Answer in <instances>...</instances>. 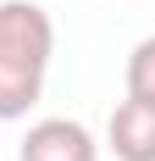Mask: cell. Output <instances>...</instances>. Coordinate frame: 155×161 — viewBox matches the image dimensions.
<instances>
[{
	"instance_id": "6da1fadb",
	"label": "cell",
	"mask_w": 155,
	"mask_h": 161,
	"mask_svg": "<svg viewBox=\"0 0 155 161\" xmlns=\"http://www.w3.org/2000/svg\"><path fill=\"white\" fill-rule=\"evenodd\" d=\"M56 56V22L39 0H0V122L28 117L45 95V72Z\"/></svg>"
},
{
	"instance_id": "7a4b0ae2",
	"label": "cell",
	"mask_w": 155,
	"mask_h": 161,
	"mask_svg": "<svg viewBox=\"0 0 155 161\" xmlns=\"http://www.w3.org/2000/svg\"><path fill=\"white\" fill-rule=\"evenodd\" d=\"M17 161H100V145H94V133L72 117H45V122H33Z\"/></svg>"
},
{
	"instance_id": "3957f363",
	"label": "cell",
	"mask_w": 155,
	"mask_h": 161,
	"mask_svg": "<svg viewBox=\"0 0 155 161\" xmlns=\"http://www.w3.org/2000/svg\"><path fill=\"white\" fill-rule=\"evenodd\" d=\"M105 145L116 161H155V106L122 100L105 122Z\"/></svg>"
},
{
	"instance_id": "277c9868",
	"label": "cell",
	"mask_w": 155,
	"mask_h": 161,
	"mask_svg": "<svg viewBox=\"0 0 155 161\" xmlns=\"http://www.w3.org/2000/svg\"><path fill=\"white\" fill-rule=\"evenodd\" d=\"M127 100L155 106V33H150V39H139L133 56H127Z\"/></svg>"
}]
</instances>
